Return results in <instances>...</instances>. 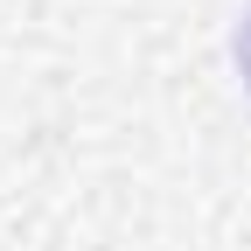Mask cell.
<instances>
[{"label":"cell","mask_w":251,"mask_h":251,"mask_svg":"<svg viewBox=\"0 0 251 251\" xmlns=\"http://www.w3.org/2000/svg\"><path fill=\"white\" fill-rule=\"evenodd\" d=\"M237 70H244V84H251V14H244V28H237Z\"/></svg>","instance_id":"obj_1"}]
</instances>
